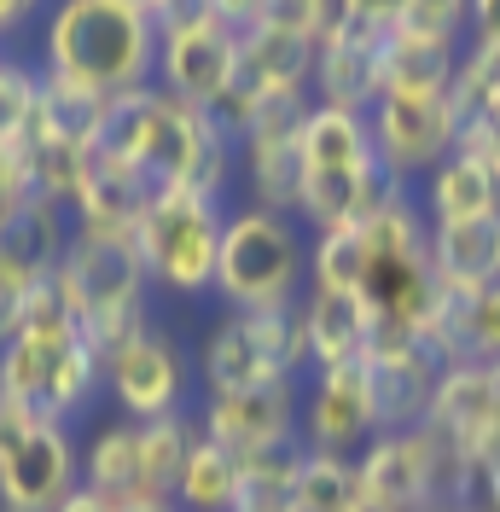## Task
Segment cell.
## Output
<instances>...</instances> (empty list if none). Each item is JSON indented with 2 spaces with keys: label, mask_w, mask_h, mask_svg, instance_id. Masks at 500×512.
Segmentation results:
<instances>
[{
  "label": "cell",
  "mask_w": 500,
  "mask_h": 512,
  "mask_svg": "<svg viewBox=\"0 0 500 512\" xmlns=\"http://www.w3.org/2000/svg\"><path fill=\"white\" fill-rule=\"evenodd\" d=\"M0 402L30 419H59V425H82L105 402L99 350L70 320L53 280L30 291L12 338L0 344Z\"/></svg>",
  "instance_id": "obj_1"
},
{
  "label": "cell",
  "mask_w": 500,
  "mask_h": 512,
  "mask_svg": "<svg viewBox=\"0 0 500 512\" xmlns=\"http://www.w3.org/2000/svg\"><path fill=\"white\" fill-rule=\"evenodd\" d=\"M35 64L99 99L157 82V18L140 0H53L35 30Z\"/></svg>",
  "instance_id": "obj_2"
},
{
  "label": "cell",
  "mask_w": 500,
  "mask_h": 512,
  "mask_svg": "<svg viewBox=\"0 0 500 512\" xmlns=\"http://www.w3.org/2000/svg\"><path fill=\"white\" fill-rule=\"evenodd\" d=\"M303 204L297 222L309 233H332V227H361L373 210L390 204V192L402 187L373 152V128L367 111H338V105H309L303 134Z\"/></svg>",
  "instance_id": "obj_3"
},
{
  "label": "cell",
  "mask_w": 500,
  "mask_h": 512,
  "mask_svg": "<svg viewBox=\"0 0 500 512\" xmlns=\"http://www.w3.org/2000/svg\"><path fill=\"white\" fill-rule=\"evenodd\" d=\"M53 291L99 355L111 344H123L128 332H140L146 320H157L152 315L157 291L146 280L140 251H134V233H123V227H94V222L70 227V245L53 268Z\"/></svg>",
  "instance_id": "obj_4"
},
{
  "label": "cell",
  "mask_w": 500,
  "mask_h": 512,
  "mask_svg": "<svg viewBox=\"0 0 500 512\" xmlns=\"http://www.w3.org/2000/svg\"><path fill=\"white\" fill-rule=\"evenodd\" d=\"M309 291V227L297 216L262 210V204H233L221 227L216 256V297L221 309H250V315H280L297 309Z\"/></svg>",
  "instance_id": "obj_5"
},
{
  "label": "cell",
  "mask_w": 500,
  "mask_h": 512,
  "mask_svg": "<svg viewBox=\"0 0 500 512\" xmlns=\"http://www.w3.org/2000/svg\"><path fill=\"white\" fill-rule=\"evenodd\" d=\"M233 198H210L192 187H169L146 204L134 222V251L146 262L157 297H210L216 291V256Z\"/></svg>",
  "instance_id": "obj_6"
},
{
  "label": "cell",
  "mask_w": 500,
  "mask_h": 512,
  "mask_svg": "<svg viewBox=\"0 0 500 512\" xmlns=\"http://www.w3.org/2000/svg\"><path fill=\"white\" fill-rule=\"evenodd\" d=\"M198 111L204 105H187V99L163 94V88H134V94L111 99L105 111V128L94 140L99 163H117L134 181H146L152 192H169L187 181L192 163V134H198Z\"/></svg>",
  "instance_id": "obj_7"
},
{
  "label": "cell",
  "mask_w": 500,
  "mask_h": 512,
  "mask_svg": "<svg viewBox=\"0 0 500 512\" xmlns=\"http://www.w3.org/2000/svg\"><path fill=\"white\" fill-rule=\"evenodd\" d=\"M198 396L204 390H262V384H303L309 373V338L297 309L250 315L221 309L210 338L198 344Z\"/></svg>",
  "instance_id": "obj_8"
},
{
  "label": "cell",
  "mask_w": 500,
  "mask_h": 512,
  "mask_svg": "<svg viewBox=\"0 0 500 512\" xmlns=\"http://www.w3.org/2000/svg\"><path fill=\"white\" fill-rule=\"evenodd\" d=\"M105 367V402L123 419H169L198 408V355L181 344L169 320H146L123 344L99 355Z\"/></svg>",
  "instance_id": "obj_9"
},
{
  "label": "cell",
  "mask_w": 500,
  "mask_h": 512,
  "mask_svg": "<svg viewBox=\"0 0 500 512\" xmlns=\"http://www.w3.org/2000/svg\"><path fill=\"white\" fill-rule=\"evenodd\" d=\"M82 489V431L0 402V512H53Z\"/></svg>",
  "instance_id": "obj_10"
},
{
  "label": "cell",
  "mask_w": 500,
  "mask_h": 512,
  "mask_svg": "<svg viewBox=\"0 0 500 512\" xmlns=\"http://www.w3.org/2000/svg\"><path fill=\"white\" fill-rule=\"evenodd\" d=\"M355 460H361V478H367V495L378 512H437V495L448 489V478H466L454 448L425 419L378 431Z\"/></svg>",
  "instance_id": "obj_11"
},
{
  "label": "cell",
  "mask_w": 500,
  "mask_h": 512,
  "mask_svg": "<svg viewBox=\"0 0 500 512\" xmlns=\"http://www.w3.org/2000/svg\"><path fill=\"white\" fill-rule=\"evenodd\" d=\"M314 99H274L262 111H250L239 134V198L233 204H262V210H280L297 216L303 204V152H297V134L309 117Z\"/></svg>",
  "instance_id": "obj_12"
},
{
  "label": "cell",
  "mask_w": 500,
  "mask_h": 512,
  "mask_svg": "<svg viewBox=\"0 0 500 512\" xmlns=\"http://www.w3.org/2000/svg\"><path fill=\"white\" fill-rule=\"evenodd\" d=\"M239 64V30L221 24L210 6H192L181 18L157 24V88L187 105L221 111Z\"/></svg>",
  "instance_id": "obj_13"
},
{
  "label": "cell",
  "mask_w": 500,
  "mask_h": 512,
  "mask_svg": "<svg viewBox=\"0 0 500 512\" xmlns=\"http://www.w3.org/2000/svg\"><path fill=\"white\" fill-rule=\"evenodd\" d=\"M460 99L454 94H378L367 105V128H373V152L378 163L413 187L437 169L454 140H460Z\"/></svg>",
  "instance_id": "obj_14"
},
{
  "label": "cell",
  "mask_w": 500,
  "mask_h": 512,
  "mask_svg": "<svg viewBox=\"0 0 500 512\" xmlns=\"http://www.w3.org/2000/svg\"><path fill=\"white\" fill-rule=\"evenodd\" d=\"M192 419L233 460H268V454H285V448H303V431H297V384L204 390Z\"/></svg>",
  "instance_id": "obj_15"
},
{
  "label": "cell",
  "mask_w": 500,
  "mask_h": 512,
  "mask_svg": "<svg viewBox=\"0 0 500 512\" xmlns=\"http://www.w3.org/2000/svg\"><path fill=\"white\" fill-rule=\"evenodd\" d=\"M297 431L303 448L320 454H361L384 431L373 402V379H367V361H349V367H309L297 384Z\"/></svg>",
  "instance_id": "obj_16"
},
{
  "label": "cell",
  "mask_w": 500,
  "mask_h": 512,
  "mask_svg": "<svg viewBox=\"0 0 500 512\" xmlns=\"http://www.w3.org/2000/svg\"><path fill=\"white\" fill-rule=\"evenodd\" d=\"M314 76V41L274 24L239 30V64H233V88L221 99V117L239 128L250 111L274 105V99H309Z\"/></svg>",
  "instance_id": "obj_17"
},
{
  "label": "cell",
  "mask_w": 500,
  "mask_h": 512,
  "mask_svg": "<svg viewBox=\"0 0 500 512\" xmlns=\"http://www.w3.org/2000/svg\"><path fill=\"white\" fill-rule=\"evenodd\" d=\"M384 35L373 24L338 18L326 41L314 47V76L309 99L314 105H338V111H367L378 99V70H384Z\"/></svg>",
  "instance_id": "obj_18"
},
{
  "label": "cell",
  "mask_w": 500,
  "mask_h": 512,
  "mask_svg": "<svg viewBox=\"0 0 500 512\" xmlns=\"http://www.w3.org/2000/svg\"><path fill=\"white\" fill-rule=\"evenodd\" d=\"M303 338H309V367H349L373 355V332L378 315L367 309L361 291H338V286H309L297 303Z\"/></svg>",
  "instance_id": "obj_19"
},
{
  "label": "cell",
  "mask_w": 500,
  "mask_h": 512,
  "mask_svg": "<svg viewBox=\"0 0 500 512\" xmlns=\"http://www.w3.org/2000/svg\"><path fill=\"white\" fill-rule=\"evenodd\" d=\"M460 59H466V41H460V35L396 24V30L384 35L378 94H454Z\"/></svg>",
  "instance_id": "obj_20"
},
{
  "label": "cell",
  "mask_w": 500,
  "mask_h": 512,
  "mask_svg": "<svg viewBox=\"0 0 500 512\" xmlns=\"http://www.w3.org/2000/svg\"><path fill=\"white\" fill-rule=\"evenodd\" d=\"M82 483L105 495V501H146V478H140V425L123 414H99L82 431Z\"/></svg>",
  "instance_id": "obj_21"
},
{
  "label": "cell",
  "mask_w": 500,
  "mask_h": 512,
  "mask_svg": "<svg viewBox=\"0 0 500 512\" xmlns=\"http://www.w3.org/2000/svg\"><path fill=\"white\" fill-rule=\"evenodd\" d=\"M431 268L442 291L500 286V216L431 227Z\"/></svg>",
  "instance_id": "obj_22"
},
{
  "label": "cell",
  "mask_w": 500,
  "mask_h": 512,
  "mask_svg": "<svg viewBox=\"0 0 500 512\" xmlns=\"http://www.w3.org/2000/svg\"><path fill=\"white\" fill-rule=\"evenodd\" d=\"M413 198H419V210H425V222L431 227L500 216V187L477 169V163L460 158V152H448L425 181H413Z\"/></svg>",
  "instance_id": "obj_23"
},
{
  "label": "cell",
  "mask_w": 500,
  "mask_h": 512,
  "mask_svg": "<svg viewBox=\"0 0 500 512\" xmlns=\"http://www.w3.org/2000/svg\"><path fill=\"white\" fill-rule=\"evenodd\" d=\"M105 111L111 99L88 94L76 82H59L41 70V105H35V128L30 146H70V152H94L99 128H105Z\"/></svg>",
  "instance_id": "obj_24"
},
{
  "label": "cell",
  "mask_w": 500,
  "mask_h": 512,
  "mask_svg": "<svg viewBox=\"0 0 500 512\" xmlns=\"http://www.w3.org/2000/svg\"><path fill=\"white\" fill-rule=\"evenodd\" d=\"M239 483H245V460H233L227 448H216L198 431L169 501H175V512H233L239 507Z\"/></svg>",
  "instance_id": "obj_25"
},
{
  "label": "cell",
  "mask_w": 500,
  "mask_h": 512,
  "mask_svg": "<svg viewBox=\"0 0 500 512\" xmlns=\"http://www.w3.org/2000/svg\"><path fill=\"white\" fill-rule=\"evenodd\" d=\"M297 501L303 512H378L361 478V460L355 454H320L303 448V483H297Z\"/></svg>",
  "instance_id": "obj_26"
},
{
  "label": "cell",
  "mask_w": 500,
  "mask_h": 512,
  "mask_svg": "<svg viewBox=\"0 0 500 512\" xmlns=\"http://www.w3.org/2000/svg\"><path fill=\"white\" fill-rule=\"evenodd\" d=\"M140 425V478L146 495H169L181 466H187L192 443H198V419L192 414H169V419H134Z\"/></svg>",
  "instance_id": "obj_27"
},
{
  "label": "cell",
  "mask_w": 500,
  "mask_h": 512,
  "mask_svg": "<svg viewBox=\"0 0 500 512\" xmlns=\"http://www.w3.org/2000/svg\"><path fill=\"white\" fill-rule=\"evenodd\" d=\"M297 483H303V448L245 460V483H239V507L233 512H303Z\"/></svg>",
  "instance_id": "obj_28"
},
{
  "label": "cell",
  "mask_w": 500,
  "mask_h": 512,
  "mask_svg": "<svg viewBox=\"0 0 500 512\" xmlns=\"http://www.w3.org/2000/svg\"><path fill=\"white\" fill-rule=\"evenodd\" d=\"M41 105V64L35 53H0V146H24Z\"/></svg>",
  "instance_id": "obj_29"
},
{
  "label": "cell",
  "mask_w": 500,
  "mask_h": 512,
  "mask_svg": "<svg viewBox=\"0 0 500 512\" xmlns=\"http://www.w3.org/2000/svg\"><path fill=\"white\" fill-rule=\"evenodd\" d=\"M454 99L466 117L500 128V47H466L460 76H454Z\"/></svg>",
  "instance_id": "obj_30"
},
{
  "label": "cell",
  "mask_w": 500,
  "mask_h": 512,
  "mask_svg": "<svg viewBox=\"0 0 500 512\" xmlns=\"http://www.w3.org/2000/svg\"><path fill=\"white\" fill-rule=\"evenodd\" d=\"M338 18H344V0H268V18H262V24L291 30V35H303V41L320 47Z\"/></svg>",
  "instance_id": "obj_31"
},
{
  "label": "cell",
  "mask_w": 500,
  "mask_h": 512,
  "mask_svg": "<svg viewBox=\"0 0 500 512\" xmlns=\"http://www.w3.org/2000/svg\"><path fill=\"white\" fill-rule=\"evenodd\" d=\"M35 198V175H30V140L24 146H0V233L18 222V210Z\"/></svg>",
  "instance_id": "obj_32"
},
{
  "label": "cell",
  "mask_w": 500,
  "mask_h": 512,
  "mask_svg": "<svg viewBox=\"0 0 500 512\" xmlns=\"http://www.w3.org/2000/svg\"><path fill=\"white\" fill-rule=\"evenodd\" d=\"M466 6L471 0H407V18L413 30H437V35H460L466 41Z\"/></svg>",
  "instance_id": "obj_33"
},
{
  "label": "cell",
  "mask_w": 500,
  "mask_h": 512,
  "mask_svg": "<svg viewBox=\"0 0 500 512\" xmlns=\"http://www.w3.org/2000/svg\"><path fill=\"white\" fill-rule=\"evenodd\" d=\"M53 0H0V53H18V41L30 30H41Z\"/></svg>",
  "instance_id": "obj_34"
},
{
  "label": "cell",
  "mask_w": 500,
  "mask_h": 512,
  "mask_svg": "<svg viewBox=\"0 0 500 512\" xmlns=\"http://www.w3.org/2000/svg\"><path fill=\"white\" fill-rule=\"evenodd\" d=\"M466 47H500V0L466 6Z\"/></svg>",
  "instance_id": "obj_35"
},
{
  "label": "cell",
  "mask_w": 500,
  "mask_h": 512,
  "mask_svg": "<svg viewBox=\"0 0 500 512\" xmlns=\"http://www.w3.org/2000/svg\"><path fill=\"white\" fill-rule=\"evenodd\" d=\"M344 18L373 24V30H396L407 18V0H344Z\"/></svg>",
  "instance_id": "obj_36"
},
{
  "label": "cell",
  "mask_w": 500,
  "mask_h": 512,
  "mask_svg": "<svg viewBox=\"0 0 500 512\" xmlns=\"http://www.w3.org/2000/svg\"><path fill=\"white\" fill-rule=\"evenodd\" d=\"M204 6L216 12L221 24H233V30H256L268 18V0H204Z\"/></svg>",
  "instance_id": "obj_37"
},
{
  "label": "cell",
  "mask_w": 500,
  "mask_h": 512,
  "mask_svg": "<svg viewBox=\"0 0 500 512\" xmlns=\"http://www.w3.org/2000/svg\"><path fill=\"white\" fill-rule=\"evenodd\" d=\"M53 512H117V501H105V495H94V489L82 483V489H70Z\"/></svg>",
  "instance_id": "obj_38"
},
{
  "label": "cell",
  "mask_w": 500,
  "mask_h": 512,
  "mask_svg": "<svg viewBox=\"0 0 500 512\" xmlns=\"http://www.w3.org/2000/svg\"><path fill=\"white\" fill-rule=\"evenodd\" d=\"M146 12H152L157 24H169V18H181V12H192V6H204V0H140Z\"/></svg>",
  "instance_id": "obj_39"
},
{
  "label": "cell",
  "mask_w": 500,
  "mask_h": 512,
  "mask_svg": "<svg viewBox=\"0 0 500 512\" xmlns=\"http://www.w3.org/2000/svg\"><path fill=\"white\" fill-rule=\"evenodd\" d=\"M117 512H175V501L169 495H146V501H123Z\"/></svg>",
  "instance_id": "obj_40"
}]
</instances>
